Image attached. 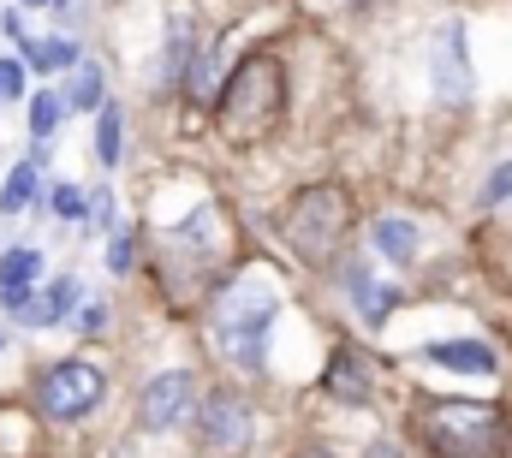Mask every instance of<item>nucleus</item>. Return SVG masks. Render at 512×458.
<instances>
[{"mask_svg":"<svg viewBox=\"0 0 512 458\" xmlns=\"http://www.w3.org/2000/svg\"><path fill=\"white\" fill-rule=\"evenodd\" d=\"M423 357H429L435 369H453V375H495V369H501V357H495L489 345H477V340H441V345H423Z\"/></svg>","mask_w":512,"mask_h":458,"instance_id":"nucleus-10","label":"nucleus"},{"mask_svg":"<svg viewBox=\"0 0 512 458\" xmlns=\"http://www.w3.org/2000/svg\"><path fill=\"white\" fill-rule=\"evenodd\" d=\"M280 108H286V72H280V60L274 54H251L233 72V84L221 90V131L233 143H251V137H262L280 119Z\"/></svg>","mask_w":512,"mask_h":458,"instance_id":"nucleus-3","label":"nucleus"},{"mask_svg":"<svg viewBox=\"0 0 512 458\" xmlns=\"http://www.w3.org/2000/svg\"><path fill=\"white\" fill-rule=\"evenodd\" d=\"M435 96L441 102H471V60H465V24H447L441 48H435Z\"/></svg>","mask_w":512,"mask_h":458,"instance_id":"nucleus-8","label":"nucleus"},{"mask_svg":"<svg viewBox=\"0 0 512 458\" xmlns=\"http://www.w3.org/2000/svg\"><path fill=\"white\" fill-rule=\"evenodd\" d=\"M60 114H66L60 96H36V102H30V125H36V137H48V131L60 125Z\"/></svg>","mask_w":512,"mask_h":458,"instance_id":"nucleus-20","label":"nucleus"},{"mask_svg":"<svg viewBox=\"0 0 512 458\" xmlns=\"http://www.w3.org/2000/svg\"><path fill=\"white\" fill-rule=\"evenodd\" d=\"M328 393H334V399H346V405H364V399H370V363H364L352 345L328 363Z\"/></svg>","mask_w":512,"mask_h":458,"instance_id":"nucleus-12","label":"nucleus"},{"mask_svg":"<svg viewBox=\"0 0 512 458\" xmlns=\"http://www.w3.org/2000/svg\"><path fill=\"white\" fill-rule=\"evenodd\" d=\"M120 143H126V119H120V108L108 102L102 119H96V161H102V167H114V161H120Z\"/></svg>","mask_w":512,"mask_h":458,"instance_id":"nucleus-17","label":"nucleus"},{"mask_svg":"<svg viewBox=\"0 0 512 458\" xmlns=\"http://www.w3.org/2000/svg\"><path fill=\"white\" fill-rule=\"evenodd\" d=\"M102 393H108V375H102L96 363H78V357L42 369V381H36V405H42V417H54V423L90 417V411L102 405Z\"/></svg>","mask_w":512,"mask_h":458,"instance_id":"nucleus-5","label":"nucleus"},{"mask_svg":"<svg viewBox=\"0 0 512 458\" xmlns=\"http://www.w3.org/2000/svg\"><path fill=\"white\" fill-rule=\"evenodd\" d=\"M191 66V24H185V12L173 18V36H167V60H161V84H173L179 72Z\"/></svg>","mask_w":512,"mask_h":458,"instance_id":"nucleus-18","label":"nucleus"},{"mask_svg":"<svg viewBox=\"0 0 512 458\" xmlns=\"http://www.w3.org/2000/svg\"><path fill=\"white\" fill-rule=\"evenodd\" d=\"M54 215H60V221H84V215H90V197H84L78 185H60V191H54Z\"/></svg>","mask_w":512,"mask_h":458,"instance_id":"nucleus-21","label":"nucleus"},{"mask_svg":"<svg viewBox=\"0 0 512 458\" xmlns=\"http://www.w3.org/2000/svg\"><path fill=\"white\" fill-rule=\"evenodd\" d=\"M346 292L358 298V316H364L370 328H382L387 316H393V298H399V292H393V286H382L364 262H346Z\"/></svg>","mask_w":512,"mask_h":458,"instance_id":"nucleus-11","label":"nucleus"},{"mask_svg":"<svg viewBox=\"0 0 512 458\" xmlns=\"http://www.w3.org/2000/svg\"><path fill=\"white\" fill-rule=\"evenodd\" d=\"M304 458H334V453H322V447H310V453H304Z\"/></svg>","mask_w":512,"mask_h":458,"instance_id":"nucleus-25","label":"nucleus"},{"mask_svg":"<svg viewBox=\"0 0 512 458\" xmlns=\"http://www.w3.org/2000/svg\"><path fill=\"white\" fill-rule=\"evenodd\" d=\"M417 435L435 458H501L507 453V417L477 399H441L417 411Z\"/></svg>","mask_w":512,"mask_h":458,"instance_id":"nucleus-2","label":"nucleus"},{"mask_svg":"<svg viewBox=\"0 0 512 458\" xmlns=\"http://www.w3.org/2000/svg\"><path fill=\"white\" fill-rule=\"evenodd\" d=\"M197 411V381L185 369H167L143 387V429H179Z\"/></svg>","mask_w":512,"mask_h":458,"instance_id":"nucleus-7","label":"nucleus"},{"mask_svg":"<svg viewBox=\"0 0 512 458\" xmlns=\"http://www.w3.org/2000/svg\"><path fill=\"white\" fill-rule=\"evenodd\" d=\"M251 435H256L251 405H245L239 393H209V399H203V447H215V453H245Z\"/></svg>","mask_w":512,"mask_h":458,"instance_id":"nucleus-6","label":"nucleus"},{"mask_svg":"<svg viewBox=\"0 0 512 458\" xmlns=\"http://www.w3.org/2000/svg\"><path fill=\"white\" fill-rule=\"evenodd\" d=\"M507 197H512V161H507V167H495V173L483 179V203H489V209H495V203H507Z\"/></svg>","mask_w":512,"mask_h":458,"instance_id":"nucleus-22","label":"nucleus"},{"mask_svg":"<svg viewBox=\"0 0 512 458\" xmlns=\"http://www.w3.org/2000/svg\"><path fill=\"white\" fill-rule=\"evenodd\" d=\"M0 96H24V66L18 60H0Z\"/></svg>","mask_w":512,"mask_h":458,"instance_id":"nucleus-23","label":"nucleus"},{"mask_svg":"<svg viewBox=\"0 0 512 458\" xmlns=\"http://www.w3.org/2000/svg\"><path fill=\"white\" fill-rule=\"evenodd\" d=\"M108 268H114V274L131 268V238H114V244H108Z\"/></svg>","mask_w":512,"mask_h":458,"instance_id":"nucleus-24","label":"nucleus"},{"mask_svg":"<svg viewBox=\"0 0 512 458\" xmlns=\"http://www.w3.org/2000/svg\"><path fill=\"white\" fill-rule=\"evenodd\" d=\"M370 238H376V250H382L387 262H411V256H417V227L399 221V215H382V221L370 227Z\"/></svg>","mask_w":512,"mask_h":458,"instance_id":"nucleus-15","label":"nucleus"},{"mask_svg":"<svg viewBox=\"0 0 512 458\" xmlns=\"http://www.w3.org/2000/svg\"><path fill=\"white\" fill-rule=\"evenodd\" d=\"M36 167H42V155H24V161L6 173V185H0V215H24V209L36 203Z\"/></svg>","mask_w":512,"mask_h":458,"instance_id":"nucleus-14","label":"nucleus"},{"mask_svg":"<svg viewBox=\"0 0 512 458\" xmlns=\"http://www.w3.org/2000/svg\"><path fill=\"white\" fill-rule=\"evenodd\" d=\"M274 310H280V292H274L268 274H239L233 286L215 292V304H209V340L221 345V357L233 369H262Z\"/></svg>","mask_w":512,"mask_h":458,"instance_id":"nucleus-1","label":"nucleus"},{"mask_svg":"<svg viewBox=\"0 0 512 458\" xmlns=\"http://www.w3.org/2000/svg\"><path fill=\"white\" fill-rule=\"evenodd\" d=\"M18 48L30 54V66H36V72H66V66L78 60V48H72L66 36H48V42H30V36H24Z\"/></svg>","mask_w":512,"mask_h":458,"instance_id":"nucleus-16","label":"nucleus"},{"mask_svg":"<svg viewBox=\"0 0 512 458\" xmlns=\"http://www.w3.org/2000/svg\"><path fill=\"white\" fill-rule=\"evenodd\" d=\"M36 274H42V250H6V256H0V304H6L12 316L36 298V292H30Z\"/></svg>","mask_w":512,"mask_h":458,"instance_id":"nucleus-9","label":"nucleus"},{"mask_svg":"<svg viewBox=\"0 0 512 458\" xmlns=\"http://www.w3.org/2000/svg\"><path fill=\"white\" fill-rule=\"evenodd\" d=\"M78 298H84V286H78L72 274H60V280L48 286V304H24V310H18V322H30V328H48V322L72 316V310H78Z\"/></svg>","mask_w":512,"mask_h":458,"instance_id":"nucleus-13","label":"nucleus"},{"mask_svg":"<svg viewBox=\"0 0 512 458\" xmlns=\"http://www.w3.org/2000/svg\"><path fill=\"white\" fill-rule=\"evenodd\" d=\"M286 244L304 256V262H334V250L346 244L352 232V197L340 185H316V191H298L280 215Z\"/></svg>","mask_w":512,"mask_h":458,"instance_id":"nucleus-4","label":"nucleus"},{"mask_svg":"<svg viewBox=\"0 0 512 458\" xmlns=\"http://www.w3.org/2000/svg\"><path fill=\"white\" fill-rule=\"evenodd\" d=\"M60 102H66V114L72 108H102V72L96 66H78V78H72V90Z\"/></svg>","mask_w":512,"mask_h":458,"instance_id":"nucleus-19","label":"nucleus"}]
</instances>
